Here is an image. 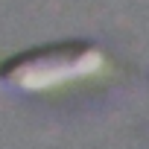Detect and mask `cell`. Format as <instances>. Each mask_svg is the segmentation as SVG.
Here are the masks:
<instances>
[{"label":"cell","mask_w":149,"mask_h":149,"mask_svg":"<svg viewBox=\"0 0 149 149\" xmlns=\"http://www.w3.org/2000/svg\"><path fill=\"white\" fill-rule=\"evenodd\" d=\"M108 67V58L97 47H53L44 53H29L15 58L3 76L26 91H47L67 82H79L88 76H100Z\"/></svg>","instance_id":"cell-1"}]
</instances>
